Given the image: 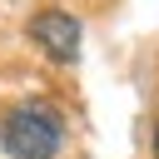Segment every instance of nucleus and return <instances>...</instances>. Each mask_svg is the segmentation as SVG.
<instances>
[{
	"instance_id": "nucleus-1",
	"label": "nucleus",
	"mask_w": 159,
	"mask_h": 159,
	"mask_svg": "<svg viewBox=\"0 0 159 159\" xmlns=\"http://www.w3.org/2000/svg\"><path fill=\"white\" fill-rule=\"evenodd\" d=\"M0 144H5L10 159H60V149H65V119H60L55 104L25 99V104L5 109Z\"/></svg>"
},
{
	"instance_id": "nucleus-3",
	"label": "nucleus",
	"mask_w": 159,
	"mask_h": 159,
	"mask_svg": "<svg viewBox=\"0 0 159 159\" xmlns=\"http://www.w3.org/2000/svg\"><path fill=\"white\" fill-rule=\"evenodd\" d=\"M154 154H159V129H154Z\"/></svg>"
},
{
	"instance_id": "nucleus-2",
	"label": "nucleus",
	"mask_w": 159,
	"mask_h": 159,
	"mask_svg": "<svg viewBox=\"0 0 159 159\" xmlns=\"http://www.w3.org/2000/svg\"><path fill=\"white\" fill-rule=\"evenodd\" d=\"M30 40L50 55V60H60V65H70L75 55H80V20L70 15V10H40L35 20H30Z\"/></svg>"
}]
</instances>
